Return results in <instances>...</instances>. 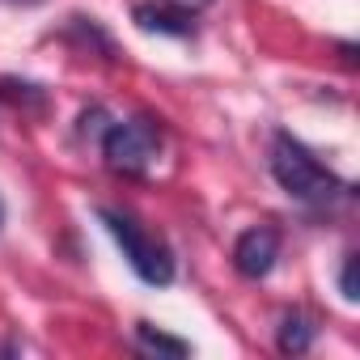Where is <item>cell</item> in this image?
Wrapping results in <instances>:
<instances>
[{
	"mask_svg": "<svg viewBox=\"0 0 360 360\" xmlns=\"http://www.w3.org/2000/svg\"><path fill=\"white\" fill-rule=\"evenodd\" d=\"M271 174H276V183L288 200L305 204V208H318V212H330L339 208L352 187L343 183V178L335 169H326L297 136L288 131H276L271 136Z\"/></svg>",
	"mask_w": 360,
	"mask_h": 360,
	"instance_id": "1",
	"label": "cell"
},
{
	"mask_svg": "<svg viewBox=\"0 0 360 360\" xmlns=\"http://www.w3.org/2000/svg\"><path fill=\"white\" fill-rule=\"evenodd\" d=\"M98 217H102V225L110 229V238L119 242L127 267H131L144 284L165 288V284L174 280V255H169V246H165L157 233H148L131 212H119V208H102Z\"/></svg>",
	"mask_w": 360,
	"mask_h": 360,
	"instance_id": "2",
	"label": "cell"
},
{
	"mask_svg": "<svg viewBox=\"0 0 360 360\" xmlns=\"http://www.w3.org/2000/svg\"><path fill=\"white\" fill-rule=\"evenodd\" d=\"M98 148H102V161L115 169V174H144L157 153H161V123L148 119V115H131V119H110L102 131H98Z\"/></svg>",
	"mask_w": 360,
	"mask_h": 360,
	"instance_id": "3",
	"label": "cell"
},
{
	"mask_svg": "<svg viewBox=\"0 0 360 360\" xmlns=\"http://www.w3.org/2000/svg\"><path fill=\"white\" fill-rule=\"evenodd\" d=\"M276 259H280V229H271V225H255L233 242V267L246 280L271 276Z\"/></svg>",
	"mask_w": 360,
	"mask_h": 360,
	"instance_id": "4",
	"label": "cell"
},
{
	"mask_svg": "<svg viewBox=\"0 0 360 360\" xmlns=\"http://www.w3.org/2000/svg\"><path fill=\"white\" fill-rule=\"evenodd\" d=\"M195 18H200V13L174 5V0H148V5H136V26L148 30V34L191 39V34H195Z\"/></svg>",
	"mask_w": 360,
	"mask_h": 360,
	"instance_id": "5",
	"label": "cell"
},
{
	"mask_svg": "<svg viewBox=\"0 0 360 360\" xmlns=\"http://www.w3.org/2000/svg\"><path fill=\"white\" fill-rule=\"evenodd\" d=\"M314 335H318V326L305 318V314H284V322H280V352H288V356H301V352H309V343H314Z\"/></svg>",
	"mask_w": 360,
	"mask_h": 360,
	"instance_id": "6",
	"label": "cell"
},
{
	"mask_svg": "<svg viewBox=\"0 0 360 360\" xmlns=\"http://www.w3.org/2000/svg\"><path fill=\"white\" fill-rule=\"evenodd\" d=\"M136 343H140V352H153V356H187V352H191V343L169 339V335H161V330L148 326V322L136 326Z\"/></svg>",
	"mask_w": 360,
	"mask_h": 360,
	"instance_id": "7",
	"label": "cell"
},
{
	"mask_svg": "<svg viewBox=\"0 0 360 360\" xmlns=\"http://www.w3.org/2000/svg\"><path fill=\"white\" fill-rule=\"evenodd\" d=\"M339 292H343V301H356V255H343V271H339Z\"/></svg>",
	"mask_w": 360,
	"mask_h": 360,
	"instance_id": "8",
	"label": "cell"
},
{
	"mask_svg": "<svg viewBox=\"0 0 360 360\" xmlns=\"http://www.w3.org/2000/svg\"><path fill=\"white\" fill-rule=\"evenodd\" d=\"M174 5H183V9H191V13H200V9H208L212 0H174Z\"/></svg>",
	"mask_w": 360,
	"mask_h": 360,
	"instance_id": "9",
	"label": "cell"
},
{
	"mask_svg": "<svg viewBox=\"0 0 360 360\" xmlns=\"http://www.w3.org/2000/svg\"><path fill=\"white\" fill-rule=\"evenodd\" d=\"M0 225H5V200H0Z\"/></svg>",
	"mask_w": 360,
	"mask_h": 360,
	"instance_id": "10",
	"label": "cell"
},
{
	"mask_svg": "<svg viewBox=\"0 0 360 360\" xmlns=\"http://www.w3.org/2000/svg\"><path fill=\"white\" fill-rule=\"evenodd\" d=\"M18 5H34V0H18Z\"/></svg>",
	"mask_w": 360,
	"mask_h": 360,
	"instance_id": "11",
	"label": "cell"
}]
</instances>
